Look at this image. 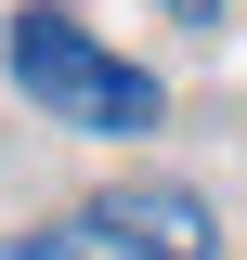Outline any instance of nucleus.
<instances>
[{"mask_svg": "<svg viewBox=\"0 0 247 260\" xmlns=\"http://www.w3.org/2000/svg\"><path fill=\"white\" fill-rule=\"evenodd\" d=\"M0 65H13V91L39 104V117H65V130H156L169 117V91H156L130 52H104L78 13H52V0H26L13 26H0Z\"/></svg>", "mask_w": 247, "mask_h": 260, "instance_id": "1", "label": "nucleus"}, {"mask_svg": "<svg viewBox=\"0 0 247 260\" xmlns=\"http://www.w3.org/2000/svg\"><path fill=\"white\" fill-rule=\"evenodd\" d=\"M0 260H104V247H91L78 221H65V234H0Z\"/></svg>", "mask_w": 247, "mask_h": 260, "instance_id": "3", "label": "nucleus"}, {"mask_svg": "<svg viewBox=\"0 0 247 260\" xmlns=\"http://www.w3.org/2000/svg\"><path fill=\"white\" fill-rule=\"evenodd\" d=\"M169 13H182V26H208V13H221V0H169Z\"/></svg>", "mask_w": 247, "mask_h": 260, "instance_id": "4", "label": "nucleus"}, {"mask_svg": "<svg viewBox=\"0 0 247 260\" xmlns=\"http://www.w3.org/2000/svg\"><path fill=\"white\" fill-rule=\"evenodd\" d=\"M78 234H91L104 260H221V221H208L195 182H104Z\"/></svg>", "mask_w": 247, "mask_h": 260, "instance_id": "2", "label": "nucleus"}]
</instances>
